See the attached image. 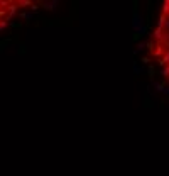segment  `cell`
Returning a JSON list of instances; mask_svg holds the SVG:
<instances>
[{
	"label": "cell",
	"mask_w": 169,
	"mask_h": 176,
	"mask_svg": "<svg viewBox=\"0 0 169 176\" xmlns=\"http://www.w3.org/2000/svg\"><path fill=\"white\" fill-rule=\"evenodd\" d=\"M36 2L30 0H0V30L12 22L17 14L32 9Z\"/></svg>",
	"instance_id": "cell-2"
},
{
	"label": "cell",
	"mask_w": 169,
	"mask_h": 176,
	"mask_svg": "<svg viewBox=\"0 0 169 176\" xmlns=\"http://www.w3.org/2000/svg\"><path fill=\"white\" fill-rule=\"evenodd\" d=\"M149 51L162 75L169 80V0L161 7L159 17L151 34Z\"/></svg>",
	"instance_id": "cell-1"
}]
</instances>
